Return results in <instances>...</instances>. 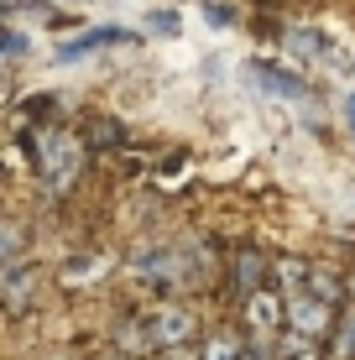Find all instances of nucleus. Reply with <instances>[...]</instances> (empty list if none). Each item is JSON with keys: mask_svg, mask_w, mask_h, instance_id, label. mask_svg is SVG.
<instances>
[{"mask_svg": "<svg viewBox=\"0 0 355 360\" xmlns=\"http://www.w3.org/2000/svg\"><path fill=\"white\" fill-rule=\"evenodd\" d=\"M141 334L157 350H178L183 340H193V314L188 308H157V314L141 319Z\"/></svg>", "mask_w": 355, "mask_h": 360, "instance_id": "f257e3e1", "label": "nucleus"}, {"mask_svg": "<svg viewBox=\"0 0 355 360\" xmlns=\"http://www.w3.org/2000/svg\"><path fill=\"white\" fill-rule=\"evenodd\" d=\"M110 42H136V32H126V27H89V32L73 37V42L58 47V63H73V58L94 53V47H110Z\"/></svg>", "mask_w": 355, "mask_h": 360, "instance_id": "f03ea898", "label": "nucleus"}, {"mask_svg": "<svg viewBox=\"0 0 355 360\" xmlns=\"http://www.w3.org/2000/svg\"><path fill=\"white\" fill-rule=\"evenodd\" d=\"M256 79H262L266 94H283V99H303V94H309V84H303L298 73H288L277 63H256Z\"/></svg>", "mask_w": 355, "mask_h": 360, "instance_id": "7ed1b4c3", "label": "nucleus"}, {"mask_svg": "<svg viewBox=\"0 0 355 360\" xmlns=\"http://www.w3.org/2000/svg\"><path fill=\"white\" fill-rule=\"evenodd\" d=\"M288 319L314 340V334H324V324H329V308H324V303H309V297H298V303L288 308Z\"/></svg>", "mask_w": 355, "mask_h": 360, "instance_id": "20e7f679", "label": "nucleus"}, {"mask_svg": "<svg viewBox=\"0 0 355 360\" xmlns=\"http://www.w3.org/2000/svg\"><path fill=\"white\" fill-rule=\"evenodd\" d=\"M256 282H262V256H256V251H240V297H256V292H262Z\"/></svg>", "mask_w": 355, "mask_h": 360, "instance_id": "39448f33", "label": "nucleus"}, {"mask_svg": "<svg viewBox=\"0 0 355 360\" xmlns=\"http://www.w3.org/2000/svg\"><path fill=\"white\" fill-rule=\"evenodd\" d=\"M204 360H240V340H235V334H209Z\"/></svg>", "mask_w": 355, "mask_h": 360, "instance_id": "423d86ee", "label": "nucleus"}, {"mask_svg": "<svg viewBox=\"0 0 355 360\" xmlns=\"http://www.w3.org/2000/svg\"><path fill=\"white\" fill-rule=\"evenodd\" d=\"M21 245V235H16V225H6V219H0V262H6L11 251H16Z\"/></svg>", "mask_w": 355, "mask_h": 360, "instance_id": "0eeeda50", "label": "nucleus"}, {"mask_svg": "<svg viewBox=\"0 0 355 360\" xmlns=\"http://www.w3.org/2000/svg\"><path fill=\"white\" fill-rule=\"evenodd\" d=\"M120 136H126V131H120L115 120H100V131H94V146H100V141H105V146H115Z\"/></svg>", "mask_w": 355, "mask_h": 360, "instance_id": "6e6552de", "label": "nucleus"}, {"mask_svg": "<svg viewBox=\"0 0 355 360\" xmlns=\"http://www.w3.org/2000/svg\"><path fill=\"white\" fill-rule=\"evenodd\" d=\"M292 47H298V53H324V42L314 32H292Z\"/></svg>", "mask_w": 355, "mask_h": 360, "instance_id": "1a4fd4ad", "label": "nucleus"}, {"mask_svg": "<svg viewBox=\"0 0 355 360\" xmlns=\"http://www.w3.org/2000/svg\"><path fill=\"white\" fill-rule=\"evenodd\" d=\"M146 27L152 32H178V16L173 11H157V16H146Z\"/></svg>", "mask_w": 355, "mask_h": 360, "instance_id": "9d476101", "label": "nucleus"}, {"mask_svg": "<svg viewBox=\"0 0 355 360\" xmlns=\"http://www.w3.org/2000/svg\"><path fill=\"white\" fill-rule=\"evenodd\" d=\"M340 350H345V355H355V314L345 319V334H340Z\"/></svg>", "mask_w": 355, "mask_h": 360, "instance_id": "9b49d317", "label": "nucleus"}, {"mask_svg": "<svg viewBox=\"0 0 355 360\" xmlns=\"http://www.w3.org/2000/svg\"><path fill=\"white\" fill-rule=\"evenodd\" d=\"M350 136H355V94H350Z\"/></svg>", "mask_w": 355, "mask_h": 360, "instance_id": "f8f14e48", "label": "nucleus"}, {"mask_svg": "<svg viewBox=\"0 0 355 360\" xmlns=\"http://www.w3.org/2000/svg\"><path fill=\"white\" fill-rule=\"evenodd\" d=\"M6 11H11V6H6V0H0V16H6Z\"/></svg>", "mask_w": 355, "mask_h": 360, "instance_id": "ddd939ff", "label": "nucleus"}, {"mask_svg": "<svg viewBox=\"0 0 355 360\" xmlns=\"http://www.w3.org/2000/svg\"><path fill=\"white\" fill-rule=\"evenodd\" d=\"M167 360H188V355H167Z\"/></svg>", "mask_w": 355, "mask_h": 360, "instance_id": "4468645a", "label": "nucleus"}]
</instances>
